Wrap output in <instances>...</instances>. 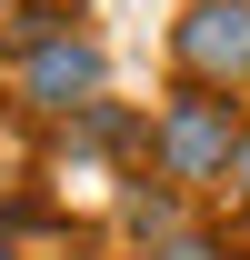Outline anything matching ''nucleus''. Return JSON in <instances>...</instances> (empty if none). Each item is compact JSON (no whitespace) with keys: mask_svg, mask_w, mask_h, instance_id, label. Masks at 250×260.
<instances>
[{"mask_svg":"<svg viewBox=\"0 0 250 260\" xmlns=\"http://www.w3.org/2000/svg\"><path fill=\"white\" fill-rule=\"evenodd\" d=\"M150 150H160V180H230V150H240V120H230V90H180L170 110L150 120Z\"/></svg>","mask_w":250,"mask_h":260,"instance_id":"1","label":"nucleus"},{"mask_svg":"<svg viewBox=\"0 0 250 260\" xmlns=\"http://www.w3.org/2000/svg\"><path fill=\"white\" fill-rule=\"evenodd\" d=\"M0 260H10V250H0Z\"/></svg>","mask_w":250,"mask_h":260,"instance_id":"6","label":"nucleus"},{"mask_svg":"<svg viewBox=\"0 0 250 260\" xmlns=\"http://www.w3.org/2000/svg\"><path fill=\"white\" fill-rule=\"evenodd\" d=\"M90 90H100V50L90 40H40V60L20 70L30 110H90Z\"/></svg>","mask_w":250,"mask_h":260,"instance_id":"3","label":"nucleus"},{"mask_svg":"<svg viewBox=\"0 0 250 260\" xmlns=\"http://www.w3.org/2000/svg\"><path fill=\"white\" fill-rule=\"evenodd\" d=\"M160 260H220V250H210V240H170Z\"/></svg>","mask_w":250,"mask_h":260,"instance_id":"5","label":"nucleus"},{"mask_svg":"<svg viewBox=\"0 0 250 260\" xmlns=\"http://www.w3.org/2000/svg\"><path fill=\"white\" fill-rule=\"evenodd\" d=\"M170 50H180V90H240L250 80V0H190Z\"/></svg>","mask_w":250,"mask_h":260,"instance_id":"2","label":"nucleus"},{"mask_svg":"<svg viewBox=\"0 0 250 260\" xmlns=\"http://www.w3.org/2000/svg\"><path fill=\"white\" fill-rule=\"evenodd\" d=\"M230 190L250 200V130H240V150H230Z\"/></svg>","mask_w":250,"mask_h":260,"instance_id":"4","label":"nucleus"}]
</instances>
